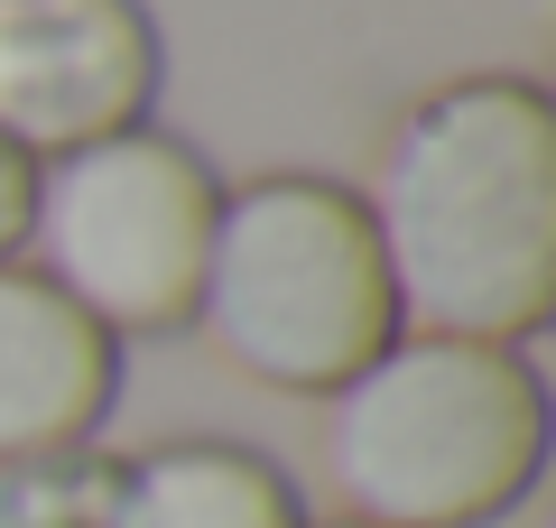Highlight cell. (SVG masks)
<instances>
[{
  "mask_svg": "<svg viewBox=\"0 0 556 528\" xmlns=\"http://www.w3.org/2000/svg\"><path fill=\"white\" fill-rule=\"evenodd\" d=\"M112 408H121V343L28 260H0V464L93 445Z\"/></svg>",
  "mask_w": 556,
  "mask_h": 528,
  "instance_id": "obj_6",
  "label": "cell"
},
{
  "mask_svg": "<svg viewBox=\"0 0 556 528\" xmlns=\"http://www.w3.org/2000/svg\"><path fill=\"white\" fill-rule=\"evenodd\" d=\"M112 528H306V501L288 464L241 436H167L121 454Z\"/></svg>",
  "mask_w": 556,
  "mask_h": 528,
  "instance_id": "obj_7",
  "label": "cell"
},
{
  "mask_svg": "<svg viewBox=\"0 0 556 528\" xmlns=\"http://www.w3.org/2000/svg\"><path fill=\"white\" fill-rule=\"evenodd\" d=\"M223 176L195 139L139 121L93 149H65L38 167L20 260L56 297H75L112 343L130 334H186L214 251Z\"/></svg>",
  "mask_w": 556,
  "mask_h": 528,
  "instance_id": "obj_4",
  "label": "cell"
},
{
  "mask_svg": "<svg viewBox=\"0 0 556 528\" xmlns=\"http://www.w3.org/2000/svg\"><path fill=\"white\" fill-rule=\"evenodd\" d=\"M325 473L343 519L492 528L547 473V380L529 343L408 334L325 399Z\"/></svg>",
  "mask_w": 556,
  "mask_h": 528,
  "instance_id": "obj_2",
  "label": "cell"
},
{
  "mask_svg": "<svg viewBox=\"0 0 556 528\" xmlns=\"http://www.w3.org/2000/svg\"><path fill=\"white\" fill-rule=\"evenodd\" d=\"M408 334L529 343L556 315V102L529 75L417 93L362 186Z\"/></svg>",
  "mask_w": 556,
  "mask_h": 528,
  "instance_id": "obj_1",
  "label": "cell"
},
{
  "mask_svg": "<svg viewBox=\"0 0 556 528\" xmlns=\"http://www.w3.org/2000/svg\"><path fill=\"white\" fill-rule=\"evenodd\" d=\"M306 528H371V519H343V510H334V519H306Z\"/></svg>",
  "mask_w": 556,
  "mask_h": 528,
  "instance_id": "obj_10",
  "label": "cell"
},
{
  "mask_svg": "<svg viewBox=\"0 0 556 528\" xmlns=\"http://www.w3.org/2000/svg\"><path fill=\"white\" fill-rule=\"evenodd\" d=\"M112 482H121V454L102 445L0 464V528H112Z\"/></svg>",
  "mask_w": 556,
  "mask_h": 528,
  "instance_id": "obj_8",
  "label": "cell"
},
{
  "mask_svg": "<svg viewBox=\"0 0 556 528\" xmlns=\"http://www.w3.org/2000/svg\"><path fill=\"white\" fill-rule=\"evenodd\" d=\"M195 334L278 399H334L399 334V288L362 214V186L316 167H269L251 186H223Z\"/></svg>",
  "mask_w": 556,
  "mask_h": 528,
  "instance_id": "obj_3",
  "label": "cell"
},
{
  "mask_svg": "<svg viewBox=\"0 0 556 528\" xmlns=\"http://www.w3.org/2000/svg\"><path fill=\"white\" fill-rule=\"evenodd\" d=\"M28 204H38V158H20L10 139H0V260H20Z\"/></svg>",
  "mask_w": 556,
  "mask_h": 528,
  "instance_id": "obj_9",
  "label": "cell"
},
{
  "mask_svg": "<svg viewBox=\"0 0 556 528\" xmlns=\"http://www.w3.org/2000/svg\"><path fill=\"white\" fill-rule=\"evenodd\" d=\"M159 84L167 38L149 0H0V139L38 167L139 130Z\"/></svg>",
  "mask_w": 556,
  "mask_h": 528,
  "instance_id": "obj_5",
  "label": "cell"
}]
</instances>
